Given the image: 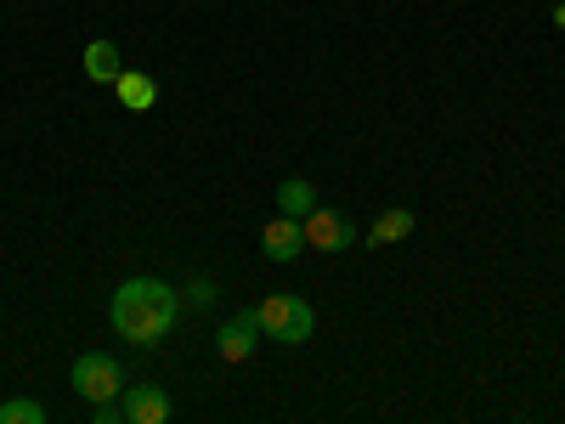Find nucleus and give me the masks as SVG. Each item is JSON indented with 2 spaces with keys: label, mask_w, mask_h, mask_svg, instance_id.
Listing matches in <instances>:
<instances>
[{
  "label": "nucleus",
  "mask_w": 565,
  "mask_h": 424,
  "mask_svg": "<svg viewBox=\"0 0 565 424\" xmlns=\"http://www.w3.org/2000/svg\"><path fill=\"white\" fill-rule=\"evenodd\" d=\"M119 407H125V424H170V413H175V402H170V391H159V385H125L119 391Z\"/></svg>",
  "instance_id": "nucleus-6"
},
{
  "label": "nucleus",
  "mask_w": 565,
  "mask_h": 424,
  "mask_svg": "<svg viewBox=\"0 0 565 424\" xmlns=\"http://www.w3.org/2000/svg\"><path fill=\"white\" fill-rule=\"evenodd\" d=\"M0 424H45V407L34 396H12V402H0Z\"/></svg>",
  "instance_id": "nucleus-12"
},
{
  "label": "nucleus",
  "mask_w": 565,
  "mask_h": 424,
  "mask_svg": "<svg viewBox=\"0 0 565 424\" xmlns=\"http://www.w3.org/2000/svg\"><path fill=\"white\" fill-rule=\"evenodd\" d=\"M260 340H266V335H260V311H255V306H238V317H226V322L215 328V351H221L226 362H249Z\"/></svg>",
  "instance_id": "nucleus-5"
},
{
  "label": "nucleus",
  "mask_w": 565,
  "mask_h": 424,
  "mask_svg": "<svg viewBox=\"0 0 565 424\" xmlns=\"http://www.w3.org/2000/svg\"><path fill=\"white\" fill-rule=\"evenodd\" d=\"M114 91H119V108H130V114H148V108L159 103V80L141 74V68H125V74L114 80Z\"/></svg>",
  "instance_id": "nucleus-8"
},
{
  "label": "nucleus",
  "mask_w": 565,
  "mask_h": 424,
  "mask_svg": "<svg viewBox=\"0 0 565 424\" xmlns=\"http://www.w3.org/2000/svg\"><path fill=\"white\" fill-rule=\"evenodd\" d=\"M186 300H193V306H215V283H210V277L186 283Z\"/></svg>",
  "instance_id": "nucleus-13"
},
{
  "label": "nucleus",
  "mask_w": 565,
  "mask_h": 424,
  "mask_svg": "<svg viewBox=\"0 0 565 424\" xmlns=\"http://www.w3.org/2000/svg\"><path fill=\"white\" fill-rule=\"evenodd\" d=\"M311 210H317V187H311L306 176H282V181H277V215L306 221Z\"/></svg>",
  "instance_id": "nucleus-11"
},
{
  "label": "nucleus",
  "mask_w": 565,
  "mask_h": 424,
  "mask_svg": "<svg viewBox=\"0 0 565 424\" xmlns=\"http://www.w3.org/2000/svg\"><path fill=\"white\" fill-rule=\"evenodd\" d=\"M255 311H260V335H266V340L306 346V340L317 335V311H311L300 295H266Z\"/></svg>",
  "instance_id": "nucleus-2"
},
{
  "label": "nucleus",
  "mask_w": 565,
  "mask_h": 424,
  "mask_svg": "<svg viewBox=\"0 0 565 424\" xmlns=\"http://www.w3.org/2000/svg\"><path fill=\"white\" fill-rule=\"evenodd\" d=\"M119 74H125L119 45H114V40H90V45H85V80H90V85H114Z\"/></svg>",
  "instance_id": "nucleus-9"
},
{
  "label": "nucleus",
  "mask_w": 565,
  "mask_h": 424,
  "mask_svg": "<svg viewBox=\"0 0 565 424\" xmlns=\"http://www.w3.org/2000/svg\"><path fill=\"white\" fill-rule=\"evenodd\" d=\"M554 29H565V0H559V7H554Z\"/></svg>",
  "instance_id": "nucleus-14"
},
{
  "label": "nucleus",
  "mask_w": 565,
  "mask_h": 424,
  "mask_svg": "<svg viewBox=\"0 0 565 424\" xmlns=\"http://www.w3.org/2000/svg\"><path fill=\"white\" fill-rule=\"evenodd\" d=\"M68 385H74V396H85L90 407H97V402H119L125 368H119V357H108V351H85V357L68 368Z\"/></svg>",
  "instance_id": "nucleus-3"
},
{
  "label": "nucleus",
  "mask_w": 565,
  "mask_h": 424,
  "mask_svg": "<svg viewBox=\"0 0 565 424\" xmlns=\"http://www.w3.org/2000/svg\"><path fill=\"white\" fill-rule=\"evenodd\" d=\"M413 226H418V215H413V210H402V204H391V210L373 215L367 244H373V250H380V244H402V239H413Z\"/></svg>",
  "instance_id": "nucleus-10"
},
{
  "label": "nucleus",
  "mask_w": 565,
  "mask_h": 424,
  "mask_svg": "<svg viewBox=\"0 0 565 424\" xmlns=\"http://www.w3.org/2000/svg\"><path fill=\"white\" fill-rule=\"evenodd\" d=\"M300 226H306V250H322V255H340V250H351V244H356V221H351L345 210L317 204Z\"/></svg>",
  "instance_id": "nucleus-4"
},
{
  "label": "nucleus",
  "mask_w": 565,
  "mask_h": 424,
  "mask_svg": "<svg viewBox=\"0 0 565 424\" xmlns=\"http://www.w3.org/2000/svg\"><path fill=\"white\" fill-rule=\"evenodd\" d=\"M175 317H181V295L170 289V283H159V277H130L108 300L114 335L130 340V346H159L175 328Z\"/></svg>",
  "instance_id": "nucleus-1"
},
{
  "label": "nucleus",
  "mask_w": 565,
  "mask_h": 424,
  "mask_svg": "<svg viewBox=\"0 0 565 424\" xmlns=\"http://www.w3.org/2000/svg\"><path fill=\"white\" fill-rule=\"evenodd\" d=\"M260 250H266V261H300V250H306V226H300L295 215H277V221L260 232Z\"/></svg>",
  "instance_id": "nucleus-7"
}]
</instances>
